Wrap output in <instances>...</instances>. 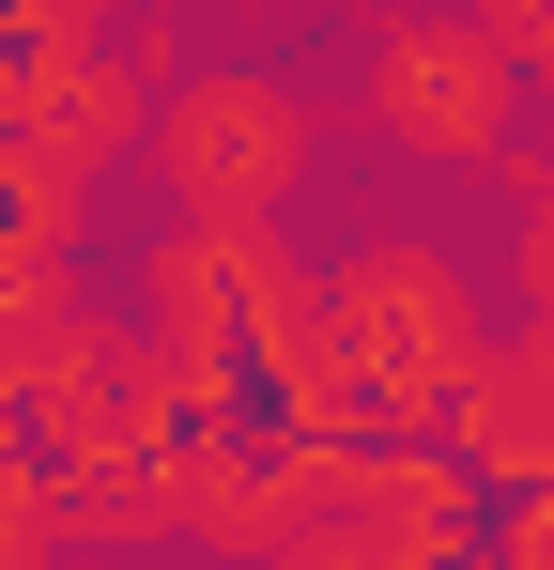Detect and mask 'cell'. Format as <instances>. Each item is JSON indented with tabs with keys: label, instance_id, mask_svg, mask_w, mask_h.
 <instances>
[{
	"label": "cell",
	"instance_id": "cell-2",
	"mask_svg": "<svg viewBox=\"0 0 554 570\" xmlns=\"http://www.w3.org/2000/svg\"><path fill=\"white\" fill-rule=\"evenodd\" d=\"M155 62L123 31H0V216L92 232V186L139 155Z\"/></svg>",
	"mask_w": 554,
	"mask_h": 570
},
{
	"label": "cell",
	"instance_id": "cell-9",
	"mask_svg": "<svg viewBox=\"0 0 554 570\" xmlns=\"http://www.w3.org/2000/svg\"><path fill=\"white\" fill-rule=\"evenodd\" d=\"M123 0H0V31H108Z\"/></svg>",
	"mask_w": 554,
	"mask_h": 570
},
{
	"label": "cell",
	"instance_id": "cell-7",
	"mask_svg": "<svg viewBox=\"0 0 554 570\" xmlns=\"http://www.w3.org/2000/svg\"><path fill=\"white\" fill-rule=\"evenodd\" d=\"M508 308L554 324V170H508Z\"/></svg>",
	"mask_w": 554,
	"mask_h": 570
},
{
	"label": "cell",
	"instance_id": "cell-3",
	"mask_svg": "<svg viewBox=\"0 0 554 570\" xmlns=\"http://www.w3.org/2000/svg\"><path fill=\"white\" fill-rule=\"evenodd\" d=\"M139 155L185 216H293L324 170V94L277 62H170V94L139 108Z\"/></svg>",
	"mask_w": 554,
	"mask_h": 570
},
{
	"label": "cell",
	"instance_id": "cell-5",
	"mask_svg": "<svg viewBox=\"0 0 554 570\" xmlns=\"http://www.w3.org/2000/svg\"><path fill=\"white\" fill-rule=\"evenodd\" d=\"M432 432L477 463V493H540V478H554V324L477 340V371L447 385V416H432Z\"/></svg>",
	"mask_w": 554,
	"mask_h": 570
},
{
	"label": "cell",
	"instance_id": "cell-1",
	"mask_svg": "<svg viewBox=\"0 0 554 570\" xmlns=\"http://www.w3.org/2000/svg\"><path fill=\"white\" fill-rule=\"evenodd\" d=\"M308 340H324V385L339 416H385V432H432L447 385L477 371L493 340V293L447 232H369L339 263H308Z\"/></svg>",
	"mask_w": 554,
	"mask_h": 570
},
{
	"label": "cell",
	"instance_id": "cell-10",
	"mask_svg": "<svg viewBox=\"0 0 554 570\" xmlns=\"http://www.w3.org/2000/svg\"><path fill=\"white\" fill-rule=\"evenodd\" d=\"M16 371H31V355H16V308H0V416H16Z\"/></svg>",
	"mask_w": 554,
	"mask_h": 570
},
{
	"label": "cell",
	"instance_id": "cell-8",
	"mask_svg": "<svg viewBox=\"0 0 554 570\" xmlns=\"http://www.w3.org/2000/svg\"><path fill=\"white\" fill-rule=\"evenodd\" d=\"M477 16H493L508 78H524V94H554V0H477Z\"/></svg>",
	"mask_w": 554,
	"mask_h": 570
},
{
	"label": "cell",
	"instance_id": "cell-6",
	"mask_svg": "<svg viewBox=\"0 0 554 570\" xmlns=\"http://www.w3.org/2000/svg\"><path fill=\"white\" fill-rule=\"evenodd\" d=\"M31 556H62V478H47V448L0 416V570H31Z\"/></svg>",
	"mask_w": 554,
	"mask_h": 570
},
{
	"label": "cell",
	"instance_id": "cell-4",
	"mask_svg": "<svg viewBox=\"0 0 554 570\" xmlns=\"http://www.w3.org/2000/svg\"><path fill=\"white\" fill-rule=\"evenodd\" d=\"M355 124L400 139V155H432V170H508L524 78H508L477 0H385L355 31Z\"/></svg>",
	"mask_w": 554,
	"mask_h": 570
}]
</instances>
